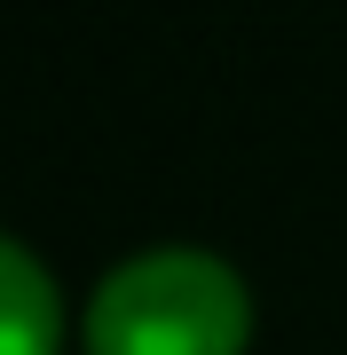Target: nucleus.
I'll use <instances>...</instances> for the list:
<instances>
[{"mask_svg":"<svg viewBox=\"0 0 347 355\" xmlns=\"http://www.w3.org/2000/svg\"><path fill=\"white\" fill-rule=\"evenodd\" d=\"M253 292L206 245L127 253L87 300V355H244Z\"/></svg>","mask_w":347,"mask_h":355,"instance_id":"1","label":"nucleus"},{"mask_svg":"<svg viewBox=\"0 0 347 355\" xmlns=\"http://www.w3.org/2000/svg\"><path fill=\"white\" fill-rule=\"evenodd\" d=\"M0 355H64V292L24 237L0 229Z\"/></svg>","mask_w":347,"mask_h":355,"instance_id":"2","label":"nucleus"}]
</instances>
